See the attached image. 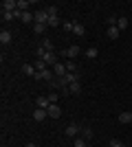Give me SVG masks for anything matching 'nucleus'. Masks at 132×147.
Instances as JSON below:
<instances>
[{"label":"nucleus","instance_id":"f257e3e1","mask_svg":"<svg viewBox=\"0 0 132 147\" xmlns=\"http://www.w3.org/2000/svg\"><path fill=\"white\" fill-rule=\"evenodd\" d=\"M79 53H82V49H79V46L75 44V46H68L66 51H62V57H70V59H75Z\"/></svg>","mask_w":132,"mask_h":147},{"label":"nucleus","instance_id":"f03ea898","mask_svg":"<svg viewBox=\"0 0 132 147\" xmlns=\"http://www.w3.org/2000/svg\"><path fill=\"white\" fill-rule=\"evenodd\" d=\"M64 134L68 136V138H75L77 134H82V127H79V125H75V123H70L68 127L64 129Z\"/></svg>","mask_w":132,"mask_h":147},{"label":"nucleus","instance_id":"7ed1b4c3","mask_svg":"<svg viewBox=\"0 0 132 147\" xmlns=\"http://www.w3.org/2000/svg\"><path fill=\"white\" fill-rule=\"evenodd\" d=\"M35 16V24H46L49 22V13H46V9H40L38 13H33Z\"/></svg>","mask_w":132,"mask_h":147},{"label":"nucleus","instance_id":"20e7f679","mask_svg":"<svg viewBox=\"0 0 132 147\" xmlns=\"http://www.w3.org/2000/svg\"><path fill=\"white\" fill-rule=\"evenodd\" d=\"M46 112H49L51 119H60V117H62V110H60V105H57V103H51Z\"/></svg>","mask_w":132,"mask_h":147},{"label":"nucleus","instance_id":"39448f33","mask_svg":"<svg viewBox=\"0 0 132 147\" xmlns=\"http://www.w3.org/2000/svg\"><path fill=\"white\" fill-rule=\"evenodd\" d=\"M2 11H18V0H5L2 2Z\"/></svg>","mask_w":132,"mask_h":147},{"label":"nucleus","instance_id":"423d86ee","mask_svg":"<svg viewBox=\"0 0 132 147\" xmlns=\"http://www.w3.org/2000/svg\"><path fill=\"white\" fill-rule=\"evenodd\" d=\"M11 31H7V29H2L0 31V44H2V46H7V44H11Z\"/></svg>","mask_w":132,"mask_h":147},{"label":"nucleus","instance_id":"0eeeda50","mask_svg":"<svg viewBox=\"0 0 132 147\" xmlns=\"http://www.w3.org/2000/svg\"><path fill=\"white\" fill-rule=\"evenodd\" d=\"M22 73H24L26 77H33V79H35L38 70H35V66H33V64H22Z\"/></svg>","mask_w":132,"mask_h":147},{"label":"nucleus","instance_id":"6e6552de","mask_svg":"<svg viewBox=\"0 0 132 147\" xmlns=\"http://www.w3.org/2000/svg\"><path fill=\"white\" fill-rule=\"evenodd\" d=\"M53 73H55V77H64V75L68 73V70H66V64H62V61H57L55 66H53Z\"/></svg>","mask_w":132,"mask_h":147},{"label":"nucleus","instance_id":"1a4fd4ad","mask_svg":"<svg viewBox=\"0 0 132 147\" xmlns=\"http://www.w3.org/2000/svg\"><path fill=\"white\" fill-rule=\"evenodd\" d=\"M35 103H38V108H42V110H49L51 101H49V97H44V94H40V97L35 99Z\"/></svg>","mask_w":132,"mask_h":147},{"label":"nucleus","instance_id":"9d476101","mask_svg":"<svg viewBox=\"0 0 132 147\" xmlns=\"http://www.w3.org/2000/svg\"><path fill=\"white\" fill-rule=\"evenodd\" d=\"M42 59L46 61L49 66H55V64H57V55H55V51H51V53H46V55H44Z\"/></svg>","mask_w":132,"mask_h":147},{"label":"nucleus","instance_id":"9b49d317","mask_svg":"<svg viewBox=\"0 0 132 147\" xmlns=\"http://www.w3.org/2000/svg\"><path fill=\"white\" fill-rule=\"evenodd\" d=\"M73 33H75L77 37H84V35H86V26L79 24V22H75V24H73Z\"/></svg>","mask_w":132,"mask_h":147},{"label":"nucleus","instance_id":"f8f14e48","mask_svg":"<svg viewBox=\"0 0 132 147\" xmlns=\"http://www.w3.org/2000/svg\"><path fill=\"white\" fill-rule=\"evenodd\" d=\"M46 117H49V112H46V110H42V108H38V110L33 112V119H35V121H44Z\"/></svg>","mask_w":132,"mask_h":147},{"label":"nucleus","instance_id":"ddd939ff","mask_svg":"<svg viewBox=\"0 0 132 147\" xmlns=\"http://www.w3.org/2000/svg\"><path fill=\"white\" fill-rule=\"evenodd\" d=\"M119 35H121V31L117 26H108V37L110 40H119Z\"/></svg>","mask_w":132,"mask_h":147},{"label":"nucleus","instance_id":"4468645a","mask_svg":"<svg viewBox=\"0 0 132 147\" xmlns=\"http://www.w3.org/2000/svg\"><path fill=\"white\" fill-rule=\"evenodd\" d=\"M68 92L70 94H79V92H82V84H79V81H73L68 86Z\"/></svg>","mask_w":132,"mask_h":147},{"label":"nucleus","instance_id":"2eb2a0df","mask_svg":"<svg viewBox=\"0 0 132 147\" xmlns=\"http://www.w3.org/2000/svg\"><path fill=\"white\" fill-rule=\"evenodd\" d=\"M20 20H22L24 24H29V22H33V20H35V16H33L31 11H22V16H20Z\"/></svg>","mask_w":132,"mask_h":147},{"label":"nucleus","instance_id":"dca6fc26","mask_svg":"<svg viewBox=\"0 0 132 147\" xmlns=\"http://www.w3.org/2000/svg\"><path fill=\"white\" fill-rule=\"evenodd\" d=\"M33 66H35V70H38V73H42V70H46V68H49V64H46L44 59H35V64H33Z\"/></svg>","mask_w":132,"mask_h":147},{"label":"nucleus","instance_id":"f3484780","mask_svg":"<svg viewBox=\"0 0 132 147\" xmlns=\"http://www.w3.org/2000/svg\"><path fill=\"white\" fill-rule=\"evenodd\" d=\"M40 46H42L44 51H49V53H51V51H55V46H53V40H49V37H46V40H44Z\"/></svg>","mask_w":132,"mask_h":147},{"label":"nucleus","instance_id":"a211bd4d","mask_svg":"<svg viewBox=\"0 0 132 147\" xmlns=\"http://www.w3.org/2000/svg\"><path fill=\"white\" fill-rule=\"evenodd\" d=\"M117 29H119V31H126V29H128V18H123V16H121V18L117 20Z\"/></svg>","mask_w":132,"mask_h":147},{"label":"nucleus","instance_id":"6ab92c4d","mask_svg":"<svg viewBox=\"0 0 132 147\" xmlns=\"http://www.w3.org/2000/svg\"><path fill=\"white\" fill-rule=\"evenodd\" d=\"M132 121V112H121L119 114V123H130Z\"/></svg>","mask_w":132,"mask_h":147},{"label":"nucleus","instance_id":"aec40b11","mask_svg":"<svg viewBox=\"0 0 132 147\" xmlns=\"http://www.w3.org/2000/svg\"><path fill=\"white\" fill-rule=\"evenodd\" d=\"M82 138L84 141H90V138H93V129L90 127H82Z\"/></svg>","mask_w":132,"mask_h":147},{"label":"nucleus","instance_id":"412c9836","mask_svg":"<svg viewBox=\"0 0 132 147\" xmlns=\"http://www.w3.org/2000/svg\"><path fill=\"white\" fill-rule=\"evenodd\" d=\"M62 22H60V18L57 16H49V22H46V26H60Z\"/></svg>","mask_w":132,"mask_h":147},{"label":"nucleus","instance_id":"4be33fe9","mask_svg":"<svg viewBox=\"0 0 132 147\" xmlns=\"http://www.w3.org/2000/svg\"><path fill=\"white\" fill-rule=\"evenodd\" d=\"M29 7H31V0H18V9L20 11H26Z\"/></svg>","mask_w":132,"mask_h":147},{"label":"nucleus","instance_id":"5701e85b","mask_svg":"<svg viewBox=\"0 0 132 147\" xmlns=\"http://www.w3.org/2000/svg\"><path fill=\"white\" fill-rule=\"evenodd\" d=\"M97 55H99V51L95 49V46H90V49L86 51V57H88V59H95V57H97Z\"/></svg>","mask_w":132,"mask_h":147},{"label":"nucleus","instance_id":"b1692460","mask_svg":"<svg viewBox=\"0 0 132 147\" xmlns=\"http://www.w3.org/2000/svg\"><path fill=\"white\" fill-rule=\"evenodd\" d=\"M2 20H5V22H11V20H16V13H11V11H2Z\"/></svg>","mask_w":132,"mask_h":147},{"label":"nucleus","instance_id":"393cba45","mask_svg":"<svg viewBox=\"0 0 132 147\" xmlns=\"http://www.w3.org/2000/svg\"><path fill=\"white\" fill-rule=\"evenodd\" d=\"M33 31H35L38 35H42L44 31H46V24H33Z\"/></svg>","mask_w":132,"mask_h":147},{"label":"nucleus","instance_id":"a878e982","mask_svg":"<svg viewBox=\"0 0 132 147\" xmlns=\"http://www.w3.org/2000/svg\"><path fill=\"white\" fill-rule=\"evenodd\" d=\"M66 70L68 73H77V64L75 61H66Z\"/></svg>","mask_w":132,"mask_h":147},{"label":"nucleus","instance_id":"bb28decb","mask_svg":"<svg viewBox=\"0 0 132 147\" xmlns=\"http://www.w3.org/2000/svg\"><path fill=\"white\" fill-rule=\"evenodd\" d=\"M73 24H75V22H62V29L66 31V33H73Z\"/></svg>","mask_w":132,"mask_h":147},{"label":"nucleus","instance_id":"cd10ccee","mask_svg":"<svg viewBox=\"0 0 132 147\" xmlns=\"http://www.w3.org/2000/svg\"><path fill=\"white\" fill-rule=\"evenodd\" d=\"M110 147H123V143L119 138H110Z\"/></svg>","mask_w":132,"mask_h":147},{"label":"nucleus","instance_id":"c85d7f7f","mask_svg":"<svg viewBox=\"0 0 132 147\" xmlns=\"http://www.w3.org/2000/svg\"><path fill=\"white\" fill-rule=\"evenodd\" d=\"M46 13H49V16H57V7H46Z\"/></svg>","mask_w":132,"mask_h":147},{"label":"nucleus","instance_id":"c756f323","mask_svg":"<svg viewBox=\"0 0 132 147\" xmlns=\"http://www.w3.org/2000/svg\"><path fill=\"white\" fill-rule=\"evenodd\" d=\"M75 147H86V141L84 138H75Z\"/></svg>","mask_w":132,"mask_h":147},{"label":"nucleus","instance_id":"7c9ffc66","mask_svg":"<svg viewBox=\"0 0 132 147\" xmlns=\"http://www.w3.org/2000/svg\"><path fill=\"white\" fill-rule=\"evenodd\" d=\"M57 97H60V94H49V101L51 103H57Z\"/></svg>","mask_w":132,"mask_h":147},{"label":"nucleus","instance_id":"2f4dec72","mask_svg":"<svg viewBox=\"0 0 132 147\" xmlns=\"http://www.w3.org/2000/svg\"><path fill=\"white\" fill-rule=\"evenodd\" d=\"M24 147H38V145H35V143H26Z\"/></svg>","mask_w":132,"mask_h":147},{"label":"nucleus","instance_id":"473e14b6","mask_svg":"<svg viewBox=\"0 0 132 147\" xmlns=\"http://www.w3.org/2000/svg\"><path fill=\"white\" fill-rule=\"evenodd\" d=\"M123 147H128V145H123Z\"/></svg>","mask_w":132,"mask_h":147}]
</instances>
